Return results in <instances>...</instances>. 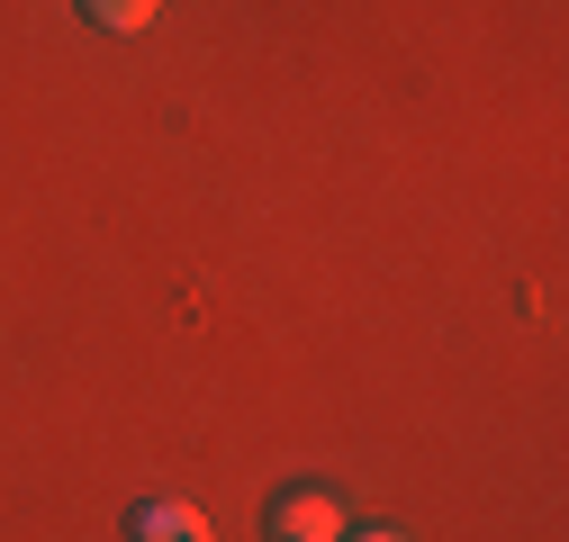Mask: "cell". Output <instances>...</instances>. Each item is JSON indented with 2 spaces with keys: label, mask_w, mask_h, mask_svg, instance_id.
I'll use <instances>...</instances> for the list:
<instances>
[{
  "label": "cell",
  "mask_w": 569,
  "mask_h": 542,
  "mask_svg": "<svg viewBox=\"0 0 569 542\" xmlns=\"http://www.w3.org/2000/svg\"><path fill=\"white\" fill-rule=\"evenodd\" d=\"M262 533H271V542H343V506H335L326 489H280V498L262 506Z\"/></svg>",
  "instance_id": "cell-1"
},
{
  "label": "cell",
  "mask_w": 569,
  "mask_h": 542,
  "mask_svg": "<svg viewBox=\"0 0 569 542\" xmlns=\"http://www.w3.org/2000/svg\"><path fill=\"white\" fill-rule=\"evenodd\" d=\"M127 542H218V533H208V515L181 506V498H146L127 515Z\"/></svg>",
  "instance_id": "cell-2"
},
{
  "label": "cell",
  "mask_w": 569,
  "mask_h": 542,
  "mask_svg": "<svg viewBox=\"0 0 569 542\" xmlns=\"http://www.w3.org/2000/svg\"><path fill=\"white\" fill-rule=\"evenodd\" d=\"M82 10H91L109 37H136V28H154V10H163V0H82Z\"/></svg>",
  "instance_id": "cell-3"
},
{
  "label": "cell",
  "mask_w": 569,
  "mask_h": 542,
  "mask_svg": "<svg viewBox=\"0 0 569 542\" xmlns=\"http://www.w3.org/2000/svg\"><path fill=\"white\" fill-rule=\"evenodd\" d=\"M352 542H407V533H389V524H362V533H352Z\"/></svg>",
  "instance_id": "cell-4"
}]
</instances>
